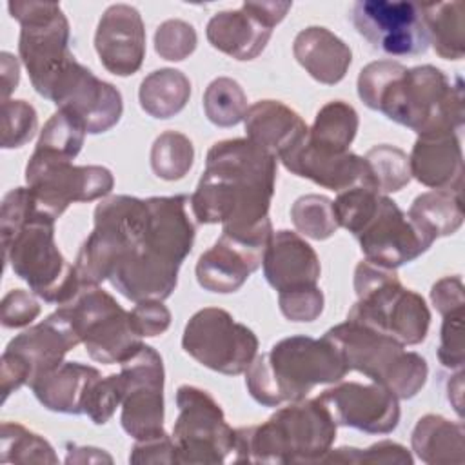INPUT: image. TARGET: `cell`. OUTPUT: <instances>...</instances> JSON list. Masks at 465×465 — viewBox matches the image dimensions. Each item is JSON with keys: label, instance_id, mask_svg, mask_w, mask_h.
<instances>
[{"label": "cell", "instance_id": "1", "mask_svg": "<svg viewBox=\"0 0 465 465\" xmlns=\"http://www.w3.org/2000/svg\"><path fill=\"white\" fill-rule=\"evenodd\" d=\"M187 202L185 194L102 200L94 209V229L74 262L82 283L109 280L131 302L169 298L194 242Z\"/></svg>", "mask_w": 465, "mask_h": 465}, {"label": "cell", "instance_id": "2", "mask_svg": "<svg viewBox=\"0 0 465 465\" xmlns=\"http://www.w3.org/2000/svg\"><path fill=\"white\" fill-rule=\"evenodd\" d=\"M276 158L249 138L216 142L189 198L200 223H222V232L267 245L272 236L269 205L274 194Z\"/></svg>", "mask_w": 465, "mask_h": 465}, {"label": "cell", "instance_id": "3", "mask_svg": "<svg viewBox=\"0 0 465 465\" xmlns=\"http://www.w3.org/2000/svg\"><path fill=\"white\" fill-rule=\"evenodd\" d=\"M358 96L418 136L458 133L465 122L461 78L452 84L429 64L407 69L392 60L371 62L360 71Z\"/></svg>", "mask_w": 465, "mask_h": 465}, {"label": "cell", "instance_id": "4", "mask_svg": "<svg viewBox=\"0 0 465 465\" xmlns=\"http://www.w3.org/2000/svg\"><path fill=\"white\" fill-rule=\"evenodd\" d=\"M54 220L42 211L29 187L11 189L2 200L0 232L5 263L33 294L65 305L84 287L78 271L54 242Z\"/></svg>", "mask_w": 465, "mask_h": 465}, {"label": "cell", "instance_id": "5", "mask_svg": "<svg viewBox=\"0 0 465 465\" xmlns=\"http://www.w3.org/2000/svg\"><path fill=\"white\" fill-rule=\"evenodd\" d=\"M349 372L336 347L322 338L289 336L256 354L245 371V387L263 407L303 400L316 385L336 383Z\"/></svg>", "mask_w": 465, "mask_h": 465}, {"label": "cell", "instance_id": "6", "mask_svg": "<svg viewBox=\"0 0 465 465\" xmlns=\"http://www.w3.org/2000/svg\"><path fill=\"white\" fill-rule=\"evenodd\" d=\"M336 423L314 400L291 401L260 425L234 430L232 463H320L336 440Z\"/></svg>", "mask_w": 465, "mask_h": 465}, {"label": "cell", "instance_id": "7", "mask_svg": "<svg viewBox=\"0 0 465 465\" xmlns=\"http://www.w3.org/2000/svg\"><path fill=\"white\" fill-rule=\"evenodd\" d=\"M356 303L347 320L387 334L401 345H418L427 338L430 312L421 294L398 280L396 269L361 260L354 271Z\"/></svg>", "mask_w": 465, "mask_h": 465}, {"label": "cell", "instance_id": "8", "mask_svg": "<svg viewBox=\"0 0 465 465\" xmlns=\"http://www.w3.org/2000/svg\"><path fill=\"white\" fill-rule=\"evenodd\" d=\"M323 338L336 347L349 371L387 387L398 400L414 398L427 381L429 367L423 356L361 323L347 320L331 327Z\"/></svg>", "mask_w": 465, "mask_h": 465}, {"label": "cell", "instance_id": "9", "mask_svg": "<svg viewBox=\"0 0 465 465\" xmlns=\"http://www.w3.org/2000/svg\"><path fill=\"white\" fill-rule=\"evenodd\" d=\"M7 9L22 27L18 53L29 80L49 100L58 78L76 60L69 49V22L56 2L11 0Z\"/></svg>", "mask_w": 465, "mask_h": 465}, {"label": "cell", "instance_id": "10", "mask_svg": "<svg viewBox=\"0 0 465 465\" xmlns=\"http://www.w3.org/2000/svg\"><path fill=\"white\" fill-rule=\"evenodd\" d=\"M60 307L71 318L87 354L98 363H122L143 345L129 311L98 285H84Z\"/></svg>", "mask_w": 465, "mask_h": 465}, {"label": "cell", "instance_id": "11", "mask_svg": "<svg viewBox=\"0 0 465 465\" xmlns=\"http://www.w3.org/2000/svg\"><path fill=\"white\" fill-rule=\"evenodd\" d=\"M78 343H82L80 336L62 307L15 336L0 360L2 401L20 387L29 385L38 374L60 365Z\"/></svg>", "mask_w": 465, "mask_h": 465}, {"label": "cell", "instance_id": "12", "mask_svg": "<svg viewBox=\"0 0 465 465\" xmlns=\"http://www.w3.org/2000/svg\"><path fill=\"white\" fill-rule=\"evenodd\" d=\"M178 418L173 429L176 463H223L231 460L234 429L218 401L194 385L176 391Z\"/></svg>", "mask_w": 465, "mask_h": 465}, {"label": "cell", "instance_id": "13", "mask_svg": "<svg viewBox=\"0 0 465 465\" xmlns=\"http://www.w3.org/2000/svg\"><path fill=\"white\" fill-rule=\"evenodd\" d=\"M25 182L42 211L58 218L74 202H91L111 193L114 178L102 165H74L73 160L35 149L25 165Z\"/></svg>", "mask_w": 465, "mask_h": 465}, {"label": "cell", "instance_id": "14", "mask_svg": "<svg viewBox=\"0 0 465 465\" xmlns=\"http://www.w3.org/2000/svg\"><path fill=\"white\" fill-rule=\"evenodd\" d=\"M183 351L203 367L236 376L249 369L258 354V338L227 311L205 307L194 312L182 336Z\"/></svg>", "mask_w": 465, "mask_h": 465}, {"label": "cell", "instance_id": "15", "mask_svg": "<svg viewBox=\"0 0 465 465\" xmlns=\"http://www.w3.org/2000/svg\"><path fill=\"white\" fill-rule=\"evenodd\" d=\"M120 365L124 380L120 421L124 430L136 441L165 434L162 356L143 343Z\"/></svg>", "mask_w": 465, "mask_h": 465}, {"label": "cell", "instance_id": "16", "mask_svg": "<svg viewBox=\"0 0 465 465\" xmlns=\"http://www.w3.org/2000/svg\"><path fill=\"white\" fill-rule=\"evenodd\" d=\"M351 20L374 49L389 56H416L429 47L420 4L358 0L352 4Z\"/></svg>", "mask_w": 465, "mask_h": 465}, {"label": "cell", "instance_id": "17", "mask_svg": "<svg viewBox=\"0 0 465 465\" xmlns=\"http://www.w3.org/2000/svg\"><path fill=\"white\" fill-rule=\"evenodd\" d=\"M365 260L387 269L411 263L432 242L409 220L394 200L381 194L372 216L354 234Z\"/></svg>", "mask_w": 465, "mask_h": 465}, {"label": "cell", "instance_id": "18", "mask_svg": "<svg viewBox=\"0 0 465 465\" xmlns=\"http://www.w3.org/2000/svg\"><path fill=\"white\" fill-rule=\"evenodd\" d=\"M291 5V2H243L240 9L220 11L207 22V40L234 60H252L265 49L272 29Z\"/></svg>", "mask_w": 465, "mask_h": 465}, {"label": "cell", "instance_id": "19", "mask_svg": "<svg viewBox=\"0 0 465 465\" xmlns=\"http://www.w3.org/2000/svg\"><path fill=\"white\" fill-rule=\"evenodd\" d=\"M316 400L336 425L369 434H389L400 423L398 398L383 385L343 381L325 389Z\"/></svg>", "mask_w": 465, "mask_h": 465}, {"label": "cell", "instance_id": "20", "mask_svg": "<svg viewBox=\"0 0 465 465\" xmlns=\"http://www.w3.org/2000/svg\"><path fill=\"white\" fill-rule=\"evenodd\" d=\"M49 100L58 109L74 113L89 134H100L114 127L124 113L120 91L93 74L76 60L54 84Z\"/></svg>", "mask_w": 465, "mask_h": 465}, {"label": "cell", "instance_id": "21", "mask_svg": "<svg viewBox=\"0 0 465 465\" xmlns=\"http://www.w3.org/2000/svg\"><path fill=\"white\" fill-rule=\"evenodd\" d=\"M94 49L109 73L134 74L145 58V29L138 9L127 4L109 5L98 22Z\"/></svg>", "mask_w": 465, "mask_h": 465}, {"label": "cell", "instance_id": "22", "mask_svg": "<svg viewBox=\"0 0 465 465\" xmlns=\"http://www.w3.org/2000/svg\"><path fill=\"white\" fill-rule=\"evenodd\" d=\"M307 134L298 145H294L280 158L287 171L336 193L347 191L360 183L376 187L363 156H358L351 151L329 153L318 149L309 143Z\"/></svg>", "mask_w": 465, "mask_h": 465}, {"label": "cell", "instance_id": "23", "mask_svg": "<svg viewBox=\"0 0 465 465\" xmlns=\"http://www.w3.org/2000/svg\"><path fill=\"white\" fill-rule=\"evenodd\" d=\"M267 245H256L222 234L196 263L198 283L211 292H234L263 263Z\"/></svg>", "mask_w": 465, "mask_h": 465}, {"label": "cell", "instance_id": "24", "mask_svg": "<svg viewBox=\"0 0 465 465\" xmlns=\"http://www.w3.org/2000/svg\"><path fill=\"white\" fill-rule=\"evenodd\" d=\"M262 265L267 283L278 292L316 285L322 272L316 251L285 229L272 232Z\"/></svg>", "mask_w": 465, "mask_h": 465}, {"label": "cell", "instance_id": "25", "mask_svg": "<svg viewBox=\"0 0 465 465\" xmlns=\"http://www.w3.org/2000/svg\"><path fill=\"white\" fill-rule=\"evenodd\" d=\"M411 176L430 189L461 193L463 154L458 133L418 136L411 156Z\"/></svg>", "mask_w": 465, "mask_h": 465}, {"label": "cell", "instance_id": "26", "mask_svg": "<svg viewBox=\"0 0 465 465\" xmlns=\"http://www.w3.org/2000/svg\"><path fill=\"white\" fill-rule=\"evenodd\" d=\"M247 138L274 158H282L309 133L302 116L276 100H260L247 109L243 118Z\"/></svg>", "mask_w": 465, "mask_h": 465}, {"label": "cell", "instance_id": "27", "mask_svg": "<svg viewBox=\"0 0 465 465\" xmlns=\"http://www.w3.org/2000/svg\"><path fill=\"white\" fill-rule=\"evenodd\" d=\"M292 53L298 64L316 82L325 85L343 80L352 62L349 45L332 31L320 25L302 29L292 42Z\"/></svg>", "mask_w": 465, "mask_h": 465}, {"label": "cell", "instance_id": "28", "mask_svg": "<svg viewBox=\"0 0 465 465\" xmlns=\"http://www.w3.org/2000/svg\"><path fill=\"white\" fill-rule=\"evenodd\" d=\"M98 376L100 371L96 367L78 361H62L38 374L29 387L45 409L64 414H84L85 392Z\"/></svg>", "mask_w": 465, "mask_h": 465}, {"label": "cell", "instance_id": "29", "mask_svg": "<svg viewBox=\"0 0 465 465\" xmlns=\"http://www.w3.org/2000/svg\"><path fill=\"white\" fill-rule=\"evenodd\" d=\"M412 450L425 463H463V425L427 414L412 430Z\"/></svg>", "mask_w": 465, "mask_h": 465}, {"label": "cell", "instance_id": "30", "mask_svg": "<svg viewBox=\"0 0 465 465\" xmlns=\"http://www.w3.org/2000/svg\"><path fill=\"white\" fill-rule=\"evenodd\" d=\"M407 216L430 242L454 234L463 223L461 193L445 189L423 193L416 196Z\"/></svg>", "mask_w": 465, "mask_h": 465}, {"label": "cell", "instance_id": "31", "mask_svg": "<svg viewBox=\"0 0 465 465\" xmlns=\"http://www.w3.org/2000/svg\"><path fill=\"white\" fill-rule=\"evenodd\" d=\"M191 96V82L178 69H158L147 74L138 91L142 109L153 118H171L178 114Z\"/></svg>", "mask_w": 465, "mask_h": 465}, {"label": "cell", "instance_id": "32", "mask_svg": "<svg viewBox=\"0 0 465 465\" xmlns=\"http://www.w3.org/2000/svg\"><path fill=\"white\" fill-rule=\"evenodd\" d=\"M429 44L445 60H461L465 54V24L461 2L420 4Z\"/></svg>", "mask_w": 465, "mask_h": 465}, {"label": "cell", "instance_id": "33", "mask_svg": "<svg viewBox=\"0 0 465 465\" xmlns=\"http://www.w3.org/2000/svg\"><path fill=\"white\" fill-rule=\"evenodd\" d=\"M358 131V113L343 100L327 102L309 127L307 140L311 145L329 151L345 153L352 143Z\"/></svg>", "mask_w": 465, "mask_h": 465}, {"label": "cell", "instance_id": "34", "mask_svg": "<svg viewBox=\"0 0 465 465\" xmlns=\"http://www.w3.org/2000/svg\"><path fill=\"white\" fill-rule=\"evenodd\" d=\"M247 96L232 78H214L203 93L205 116L218 127H232L240 124L247 114Z\"/></svg>", "mask_w": 465, "mask_h": 465}, {"label": "cell", "instance_id": "35", "mask_svg": "<svg viewBox=\"0 0 465 465\" xmlns=\"http://www.w3.org/2000/svg\"><path fill=\"white\" fill-rule=\"evenodd\" d=\"M194 162V149L191 140L176 131L162 133L151 149V167L162 180L183 178Z\"/></svg>", "mask_w": 465, "mask_h": 465}, {"label": "cell", "instance_id": "36", "mask_svg": "<svg viewBox=\"0 0 465 465\" xmlns=\"http://www.w3.org/2000/svg\"><path fill=\"white\" fill-rule=\"evenodd\" d=\"M2 463H56L58 458L42 436L11 421L2 423Z\"/></svg>", "mask_w": 465, "mask_h": 465}, {"label": "cell", "instance_id": "37", "mask_svg": "<svg viewBox=\"0 0 465 465\" xmlns=\"http://www.w3.org/2000/svg\"><path fill=\"white\" fill-rule=\"evenodd\" d=\"M85 133L87 129L84 122L74 113L67 109H58L45 122L36 149L73 160L84 145Z\"/></svg>", "mask_w": 465, "mask_h": 465}, {"label": "cell", "instance_id": "38", "mask_svg": "<svg viewBox=\"0 0 465 465\" xmlns=\"http://www.w3.org/2000/svg\"><path fill=\"white\" fill-rule=\"evenodd\" d=\"M376 189L381 194L396 193L411 182L409 156L394 145H376L363 156Z\"/></svg>", "mask_w": 465, "mask_h": 465}, {"label": "cell", "instance_id": "39", "mask_svg": "<svg viewBox=\"0 0 465 465\" xmlns=\"http://www.w3.org/2000/svg\"><path fill=\"white\" fill-rule=\"evenodd\" d=\"M291 220L300 234L312 240H327L338 229L332 202L320 194L300 196L291 207Z\"/></svg>", "mask_w": 465, "mask_h": 465}, {"label": "cell", "instance_id": "40", "mask_svg": "<svg viewBox=\"0 0 465 465\" xmlns=\"http://www.w3.org/2000/svg\"><path fill=\"white\" fill-rule=\"evenodd\" d=\"M38 129V116L25 100H2V147L15 149L27 143Z\"/></svg>", "mask_w": 465, "mask_h": 465}, {"label": "cell", "instance_id": "41", "mask_svg": "<svg viewBox=\"0 0 465 465\" xmlns=\"http://www.w3.org/2000/svg\"><path fill=\"white\" fill-rule=\"evenodd\" d=\"M124 398V380L118 374L98 376L87 389L84 400V414L91 418L93 423L104 425L111 420L116 407L122 405Z\"/></svg>", "mask_w": 465, "mask_h": 465}, {"label": "cell", "instance_id": "42", "mask_svg": "<svg viewBox=\"0 0 465 465\" xmlns=\"http://www.w3.org/2000/svg\"><path fill=\"white\" fill-rule=\"evenodd\" d=\"M196 31L191 24L173 18L158 25L154 33V49L163 60L180 62L196 49Z\"/></svg>", "mask_w": 465, "mask_h": 465}, {"label": "cell", "instance_id": "43", "mask_svg": "<svg viewBox=\"0 0 465 465\" xmlns=\"http://www.w3.org/2000/svg\"><path fill=\"white\" fill-rule=\"evenodd\" d=\"M438 360L447 369H461L465 361V338H463V309L443 314L441 338L438 347Z\"/></svg>", "mask_w": 465, "mask_h": 465}, {"label": "cell", "instance_id": "44", "mask_svg": "<svg viewBox=\"0 0 465 465\" xmlns=\"http://www.w3.org/2000/svg\"><path fill=\"white\" fill-rule=\"evenodd\" d=\"M282 314L291 322H312L323 311V292L318 285L278 292Z\"/></svg>", "mask_w": 465, "mask_h": 465}, {"label": "cell", "instance_id": "45", "mask_svg": "<svg viewBox=\"0 0 465 465\" xmlns=\"http://www.w3.org/2000/svg\"><path fill=\"white\" fill-rule=\"evenodd\" d=\"M134 331L143 338L158 336L171 325V312L162 300H142L129 311Z\"/></svg>", "mask_w": 465, "mask_h": 465}, {"label": "cell", "instance_id": "46", "mask_svg": "<svg viewBox=\"0 0 465 465\" xmlns=\"http://www.w3.org/2000/svg\"><path fill=\"white\" fill-rule=\"evenodd\" d=\"M24 289L9 291L2 300V325L7 329H16L29 325L40 314V303Z\"/></svg>", "mask_w": 465, "mask_h": 465}, {"label": "cell", "instance_id": "47", "mask_svg": "<svg viewBox=\"0 0 465 465\" xmlns=\"http://www.w3.org/2000/svg\"><path fill=\"white\" fill-rule=\"evenodd\" d=\"M176 447L171 436L162 434L151 440L136 441L129 456L131 463H176Z\"/></svg>", "mask_w": 465, "mask_h": 465}, {"label": "cell", "instance_id": "48", "mask_svg": "<svg viewBox=\"0 0 465 465\" xmlns=\"http://www.w3.org/2000/svg\"><path fill=\"white\" fill-rule=\"evenodd\" d=\"M430 300L436 311L443 316L450 311L465 307L463 282L460 276H445L438 280L430 289Z\"/></svg>", "mask_w": 465, "mask_h": 465}, {"label": "cell", "instance_id": "49", "mask_svg": "<svg viewBox=\"0 0 465 465\" xmlns=\"http://www.w3.org/2000/svg\"><path fill=\"white\" fill-rule=\"evenodd\" d=\"M367 461V463H412V456L407 452V449L394 441H378L371 445L365 450L356 449L354 463Z\"/></svg>", "mask_w": 465, "mask_h": 465}, {"label": "cell", "instance_id": "50", "mask_svg": "<svg viewBox=\"0 0 465 465\" xmlns=\"http://www.w3.org/2000/svg\"><path fill=\"white\" fill-rule=\"evenodd\" d=\"M0 58H2V100H7V96L18 85L20 67H18V60L7 51H4Z\"/></svg>", "mask_w": 465, "mask_h": 465}, {"label": "cell", "instance_id": "51", "mask_svg": "<svg viewBox=\"0 0 465 465\" xmlns=\"http://www.w3.org/2000/svg\"><path fill=\"white\" fill-rule=\"evenodd\" d=\"M454 385H456V389L449 381V401L452 403L458 416H461V407H463V394H461V391H463V372H461V369L456 374V383Z\"/></svg>", "mask_w": 465, "mask_h": 465}]
</instances>
